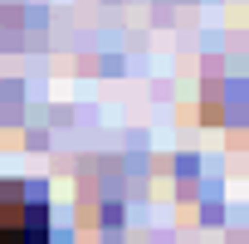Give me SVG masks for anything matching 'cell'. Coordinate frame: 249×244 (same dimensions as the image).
I'll use <instances>...</instances> for the list:
<instances>
[{
  "instance_id": "1",
  "label": "cell",
  "mask_w": 249,
  "mask_h": 244,
  "mask_svg": "<svg viewBox=\"0 0 249 244\" xmlns=\"http://www.w3.org/2000/svg\"><path fill=\"white\" fill-rule=\"evenodd\" d=\"M0 244H49V195L39 181H0Z\"/></svg>"
}]
</instances>
